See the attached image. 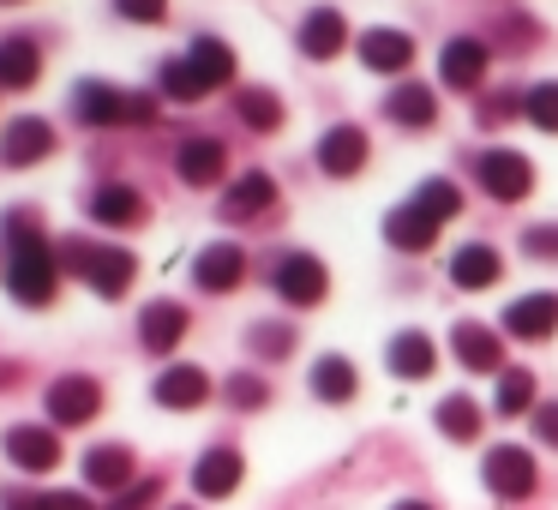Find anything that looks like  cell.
Here are the masks:
<instances>
[{"mask_svg":"<svg viewBox=\"0 0 558 510\" xmlns=\"http://www.w3.org/2000/svg\"><path fill=\"white\" fill-rule=\"evenodd\" d=\"M61 265L78 270V277H85L97 294H109V301H114V294H126V282H133V270H138L126 246H85V241L66 246Z\"/></svg>","mask_w":558,"mask_h":510,"instance_id":"obj_1","label":"cell"},{"mask_svg":"<svg viewBox=\"0 0 558 510\" xmlns=\"http://www.w3.org/2000/svg\"><path fill=\"white\" fill-rule=\"evenodd\" d=\"M325 289H330V270L318 265L313 253H289L277 265V294L289 306H318V301H325Z\"/></svg>","mask_w":558,"mask_h":510,"instance_id":"obj_4","label":"cell"},{"mask_svg":"<svg viewBox=\"0 0 558 510\" xmlns=\"http://www.w3.org/2000/svg\"><path fill=\"white\" fill-rule=\"evenodd\" d=\"M43 510H90V498L85 493H49V498H43Z\"/></svg>","mask_w":558,"mask_h":510,"instance_id":"obj_42","label":"cell"},{"mask_svg":"<svg viewBox=\"0 0 558 510\" xmlns=\"http://www.w3.org/2000/svg\"><path fill=\"white\" fill-rule=\"evenodd\" d=\"M229 402L234 409H258V402H265V385H258V378H229Z\"/></svg>","mask_w":558,"mask_h":510,"instance_id":"obj_38","label":"cell"},{"mask_svg":"<svg viewBox=\"0 0 558 510\" xmlns=\"http://www.w3.org/2000/svg\"><path fill=\"white\" fill-rule=\"evenodd\" d=\"M126 102H133V90L97 85V78H85V85L73 90V114H78L85 126H114V121H126Z\"/></svg>","mask_w":558,"mask_h":510,"instance_id":"obj_9","label":"cell"},{"mask_svg":"<svg viewBox=\"0 0 558 510\" xmlns=\"http://www.w3.org/2000/svg\"><path fill=\"white\" fill-rule=\"evenodd\" d=\"M90 217L109 222V229L138 222V193H133V186H97V193H90Z\"/></svg>","mask_w":558,"mask_h":510,"instance_id":"obj_29","label":"cell"},{"mask_svg":"<svg viewBox=\"0 0 558 510\" xmlns=\"http://www.w3.org/2000/svg\"><path fill=\"white\" fill-rule=\"evenodd\" d=\"M385 109H390V121H397V126H433L438 102H433V90H426V85H402Z\"/></svg>","mask_w":558,"mask_h":510,"instance_id":"obj_30","label":"cell"},{"mask_svg":"<svg viewBox=\"0 0 558 510\" xmlns=\"http://www.w3.org/2000/svg\"><path fill=\"white\" fill-rule=\"evenodd\" d=\"M409 205H421L433 222H445V217L462 210V193H457V181H421V193H414Z\"/></svg>","mask_w":558,"mask_h":510,"instance_id":"obj_32","label":"cell"},{"mask_svg":"<svg viewBox=\"0 0 558 510\" xmlns=\"http://www.w3.org/2000/svg\"><path fill=\"white\" fill-rule=\"evenodd\" d=\"M505 330H510V337H522V342H546L558 330V301H553V294H522V301H510Z\"/></svg>","mask_w":558,"mask_h":510,"instance_id":"obj_8","label":"cell"},{"mask_svg":"<svg viewBox=\"0 0 558 510\" xmlns=\"http://www.w3.org/2000/svg\"><path fill=\"white\" fill-rule=\"evenodd\" d=\"M361 61L373 66V73H402V66L414 61V42L402 37V31H366V37H361Z\"/></svg>","mask_w":558,"mask_h":510,"instance_id":"obj_19","label":"cell"},{"mask_svg":"<svg viewBox=\"0 0 558 510\" xmlns=\"http://www.w3.org/2000/svg\"><path fill=\"white\" fill-rule=\"evenodd\" d=\"M438 73H445V85L474 90V85H481V73H486V42H474V37L445 42V54H438Z\"/></svg>","mask_w":558,"mask_h":510,"instance_id":"obj_13","label":"cell"},{"mask_svg":"<svg viewBox=\"0 0 558 510\" xmlns=\"http://www.w3.org/2000/svg\"><path fill=\"white\" fill-rule=\"evenodd\" d=\"M534 433H541V438H546V445H553V450H558V402H546V409H541V414H534Z\"/></svg>","mask_w":558,"mask_h":510,"instance_id":"obj_41","label":"cell"},{"mask_svg":"<svg viewBox=\"0 0 558 510\" xmlns=\"http://www.w3.org/2000/svg\"><path fill=\"white\" fill-rule=\"evenodd\" d=\"M366 162V133L361 126H330L325 145H318V169L325 174H354Z\"/></svg>","mask_w":558,"mask_h":510,"instance_id":"obj_17","label":"cell"},{"mask_svg":"<svg viewBox=\"0 0 558 510\" xmlns=\"http://www.w3.org/2000/svg\"><path fill=\"white\" fill-rule=\"evenodd\" d=\"M474 174H481V186L493 198H505V205H517V198L534 193V169H529V157H517V150H486V157L474 162Z\"/></svg>","mask_w":558,"mask_h":510,"instance_id":"obj_3","label":"cell"},{"mask_svg":"<svg viewBox=\"0 0 558 510\" xmlns=\"http://www.w3.org/2000/svg\"><path fill=\"white\" fill-rule=\"evenodd\" d=\"M397 510H433V505H397Z\"/></svg>","mask_w":558,"mask_h":510,"instance_id":"obj_43","label":"cell"},{"mask_svg":"<svg viewBox=\"0 0 558 510\" xmlns=\"http://www.w3.org/2000/svg\"><path fill=\"white\" fill-rule=\"evenodd\" d=\"M354 385H361V373H354L349 361H342V354H325V361L313 366V390L325 402H349L354 397Z\"/></svg>","mask_w":558,"mask_h":510,"instance_id":"obj_28","label":"cell"},{"mask_svg":"<svg viewBox=\"0 0 558 510\" xmlns=\"http://www.w3.org/2000/svg\"><path fill=\"white\" fill-rule=\"evenodd\" d=\"M270 198H277V181L253 169V174H241V181L229 186V198H222V217H229V222H241V217H258V210H265Z\"/></svg>","mask_w":558,"mask_h":510,"instance_id":"obj_25","label":"cell"},{"mask_svg":"<svg viewBox=\"0 0 558 510\" xmlns=\"http://www.w3.org/2000/svg\"><path fill=\"white\" fill-rule=\"evenodd\" d=\"M486 486H493L498 498H529L534 493V457L517 445H498L493 457H486Z\"/></svg>","mask_w":558,"mask_h":510,"instance_id":"obj_6","label":"cell"},{"mask_svg":"<svg viewBox=\"0 0 558 510\" xmlns=\"http://www.w3.org/2000/svg\"><path fill=\"white\" fill-rule=\"evenodd\" d=\"M85 481L102 486V493H121V486L133 481V450L126 445H97L85 457Z\"/></svg>","mask_w":558,"mask_h":510,"instance_id":"obj_22","label":"cell"},{"mask_svg":"<svg viewBox=\"0 0 558 510\" xmlns=\"http://www.w3.org/2000/svg\"><path fill=\"white\" fill-rule=\"evenodd\" d=\"M253 349H265V354H289V330H282V325H253Z\"/></svg>","mask_w":558,"mask_h":510,"instance_id":"obj_39","label":"cell"},{"mask_svg":"<svg viewBox=\"0 0 558 510\" xmlns=\"http://www.w3.org/2000/svg\"><path fill=\"white\" fill-rule=\"evenodd\" d=\"M97 409H102V385H97V378H85V373L61 378V385L49 390V414H54L61 426H85V421H97Z\"/></svg>","mask_w":558,"mask_h":510,"instance_id":"obj_5","label":"cell"},{"mask_svg":"<svg viewBox=\"0 0 558 510\" xmlns=\"http://www.w3.org/2000/svg\"><path fill=\"white\" fill-rule=\"evenodd\" d=\"M193 277H198V289H210V294H229L234 282L246 277V258H241V246H229V241L205 246V253H198V265H193Z\"/></svg>","mask_w":558,"mask_h":510,"instance_id":"obj_12","label":"cell"},{"mask_svg":"<svg viewBox=\"0 0 558 510\" xmlns=\"http://www.w3.org/2000/svg\"><path fill=\"white\" fill-rule=\"evenodd\" d=\"M7 457L31 474H49L54 462H61V438H54L49 426H13V433H7Z\"/></svg>","mask_w":558,"mask_h":510,"instance_id":"obj_10","label":"cell"},{"mask_svg":"<svg viewBox=\"0 0 558 510\" xmlns=\"http://www.w3.org/2000/svg\"><path fill=\"white\" fill-rule=\"evenodd\" d=\"M522 114H529L541 133H558V78L553 85H534L529 97H522Z\"/></svg>","mask_w":558,"mask_h":510,"instance_id":"obj_35","label":"cell"},{"mask_svg":"<svg viewBox=\"0 0 558 510\" xmlns=\"http://www.w3.org/2000/svg\"><path fill=\"white\" fill-rule=\"evenodd\" d=\"M450 282H457V289H493L498 282V253L486 241H469L457 258H450Z\"/></svg>","mask_w":558,"mask_h":510,"instance_id":"obj_21","label":"cell"},{"mask_svg":"<svg viewBox=\"0 0 558 510\" xmlns=\"http://www.w3.org/2000/svg\"><path fill=\"white\" fill-rule=\"evenodd\" d=\"M114 13L133 19V25H162L169 19V0H114Z\"/></svg>","mask_w":558,"mask_h":510,"instance_id":"obj_37","label":"cell"},{"mask_svg":"<svg viewBox=\"0 0 558 510\" xmlns=\"http://www.w3.org/2000/svg\"><path fill=\"white\" fill-rule=\"evenodd\" d=\"M37 73H43V61H37V49H31L25 37H7V42H0V85L25 90V85H37Z\"/></svg>","mask_w":558,"mask_h":510,"instance_id":"obj_27","label":"cell"},{"mask_svg":"<svg viewBox=\"0 0 558 510\" xmlns=\"http://www.w3.org/2000/svg\"><path fill=\"white\" fill-rule=\"evenodd\" d=\"M438 426H445L457 445H469V438L481 433V409H474L469 397H445V402H438Z\"/></svg>","mask_w":558,"mask_h":510,"instance_id":"obj_31","label":"cell"},{"mask_svg":"<svg viewBox=\"0 0 558 510\" xmlns=\"http://www.w3.org/2000/svg\"><path fill=\"white\" fill-rule=\"evenodd\" d=\"M205 397H210V378L198 373V366H169V373L157 378V402H162V409H198Z\"/></svg>","mask_w":558,"mask_h":510,"instance_id":"obj_20","label":"cell"},{"mask_svg":"<svg viewBox=\"0 0 558 510\" xmlns=\"http://www.w3.org/2000/svg\"><path fill=\"white\" fill-rule=\"evenodd\" d=\"M193 486L205 498H229L234 486H241V457H234V450H205L198 469H193Z\"/></svg>","mask_w":558,"mask_h":510,"instance_id":"obj_23","label":"cell"},{"mask_svg":"<svg viewBox=\"0 0 558 510\" xmlns=\"http://www.w3.org/2000/svg\"><path fill=\"white\" fill-rule=\"evenodd\" d=\"M241 121L246 126H277L282 121V109H277V97H270V90H241Z\"/></svg>","mask_w":558,"mask_h":510,"instance_id":"obj_36","label":"cell"},{"mask_svg":"<svg viewBox=\"0 0 558 510\" xmlns=\"http://www.w3.org/2000/svg\"><path fill=\"white\" fill-rule=\"evenodd\" d=\"M433 234H438V222L426 217L421 205H402V210H390V217H385V241L402 246V253H426Z\"/></svg>","mask_w":558,"mask_h":510,"instance_id":"obj_18","label":"cell"},{"mask_svg":"<svg viewBox=\"0 0 558 510\" xmlns=\"http://www.w3.org/2000/svg\"><path fill=\"white\" fill-rule=\"evenodd\" d=\"M54 270H61V258H54L49 246H19L13 265H7V289H13V301L49 306L54 301Z\"/></svg>","mask_w":558,"mask_h":510,"instance_id":"obj_2","label":"cell"},{"mask_svg":"<svg viewBox=\"0 0 558 510\" xmlns=\"http://www.w3.org/2000/svg\"><path fill=\"white\" fill-rule=\"evenodd\" d=\"M450 349H457V361L469 373H498V361H505V349H498V337L486 325H457L450 330Z\"/></svg>","mask_w":558,"mask_h":510,"instance_id":"obj_16","label":"cell"},{"mask_svg":"<svg viewBox=\"0 0 558 510\" xmlns=\"http://www.w3.org/2000/svg\"><path fill=\"white\" fill-rule=\"evenodd\" d=\"M529 402H534V378L517 373V366H505V373H498V414H522Z\"/></svg>","mask_w":558,"mask_h":510,"instance_id":"obj_34","label":"cell"},{"mask_svg":"<svg viewBox=\"0 0 558 510\" xmlns=\"http://www.w3.org/2000/svg\"><path fill=\"white\" fill-rule=\"evenodd\" d=\"M385 361H390V373H397V378H426V373H433V342H426L421 330H402V337L390 342Z\"/></svg>","mask_w":558,"mask_h":510,"instance_id":"obj_26","label":"cell"},{"mask_svg":"<svg viewBox=\"0 0 558 510\" xmlns=\"http://www.w3.org/2000/svg\"><path fill=\"white\" fill-rule=\"evenodd\" d=\"M162 97H174V102H198V97H210V90H205V78H198L186 61H169V66H162Z\"/></svg>","mask_w":558,"mask_h":510,"instance_id":"obj_33","label":"cell"},{"mask_svg":"<svg viewBox=\"0 0 558 510\" xmlns=\"http://www.w3.org/2000/svg\"><path fill=\"white\" fill-rule=\"evenodd\" d=\"M49 145H54V126H49V121H37V114H25V121H13V126H7V145H0V162H7V169H31V162H43V157H49Z\"/></svg>","mask_w":558,"mask_h":510,"instance_id":"obj_7","label":"cell"},{"mask_svg":"<svg viewBox=\"0 0 558 510\" xmlns=\"http://www.w3.org/2000/svg\"><path fill=\"white\" fill-rule=\"evenodd\" d=\"M174 169H181L186 186H217L222 181V145L217 138H186V145L174 150Z\"/></svg>","mask_w":558,"mask_h":510,"instance_id":"obj_15","label":"cell"},{"mask_svg":"<svg viewBox=\"0 0 558 510\" xmlns=\"http://www.w3.org/2000/svg\"><path fill=\"white\" fill-rule=\"evenodd\" d=\"M138 337H145V349H174V342L186 337V306L181 301H150L145 313H138Z\"/></svg>","mask_w":558,"mask_h":510,"instance_id":"obj_14","label":"cell"},{"mask_svg":"<svg viewBox=\"0 0 558 510\" xmlns=\"http://www.w3.org/2000/svg\"><path fill=\"white\" fill-rule=\"evenodd\" d=\"M529 253L534 258H558V229H546V222H541V229H529Z\"/></svg>","mask_w":558,"mask_h":510,"instance_id":"obj_40","label":"cell"},{"mask_svg":"<svg viewBox=\"0 0 558 510\" xmlns=\"http://www.w3.org/2000/svg\"><path fill=\"white\" fill-rule=\"evenodd\" d=\"M301 49L313 54V61H337V54L349 49V25H342L337 7H318V13L301 19Z\"/></svg>","mask_w":558,"mask_h":510,"instance_id":"obj_11","label":"cell"},{"mask_svg":"<svg viewBox=\"0 0 558 510\" xmlns=\"http://www.w3.org/2000/svg\"><path fill=\"white\" fill-rule=\"evenodd\" d=\"M186 66L205 78V90H217V85H229V78H234V49L222 37H198L193 49H186Z\"/></svg>","mask_w":558,"mask_h":510,"instance_id":"obj_24","label":"cell"}]
</instances>
